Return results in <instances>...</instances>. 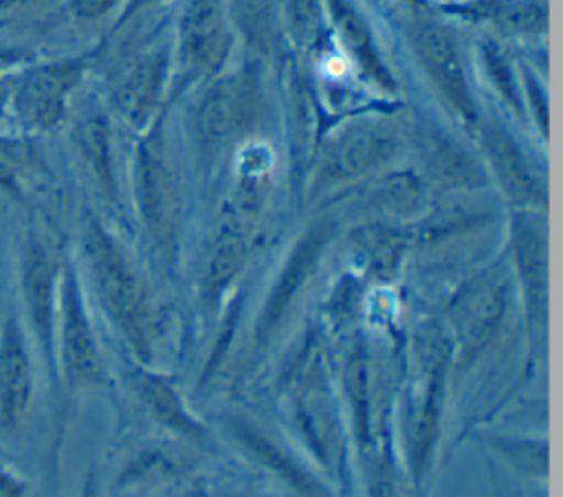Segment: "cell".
Instances as JSON below:
<instances>
[{"instance_id": "obj_10", "label": "cell", "mask_w": 563, "mask_h": 497, "mask_svg": "<svg viewBox=\"0 0 563 497\" xmlns=\"http://www.w3.org/2000/svg\"><path fill=\"white\" fill-rule=\"evenodd\" d=\"M55 374L66 396L101 387L106 380L97 334L86 308L77 264L68 257L62 273L57 328H55Z\"/></svg>"}, {"instance_id": "obj_24", "label": "cell", "mask_w": 563, "mask_h": 497, "mask_svg": "<svg viewBox=\"0 0 563 497\" xmlns=\"http://www.w3.org/2000/svg\"><path fill=\"white\" fill-rule=\"evenodd\" d=\"M347 246L367 277L376 281H391L407 253L413 248L411 224L365 220L347 233Z\"/></svg>"}, {"instance_id": "obj_32", "label": "cell", "mask_w": 563, "mask_h": 497, "mask_svg": "<svg viewBox=\"0 0 563 497\" xmlns=\"http://www.w3.org/2000/svg\"><path fill=\"white\" fill-rule=\"evenodd\" d=\"M282 22L286 42L297 53H310L323 37V0H282Z\"/></svg>"}, {"instance_id": "obj_38", "label": "cell", "mask_w": 563, "mask_h": 497, "mask_svg": "<svg viewBox=\"0 0 563 497\" xmlns=\"http://www.w3.org/2000/svg\"><path fill=\"white\" fill-rule=\"evenodd\" d=\"M165 0H125V4L119 9L117 13V20L112 24V33L110 35H117L119 31H123L128 24H132L136 18H141L143 13H147L150 9L163 4Z\"/></svg>"}, {"instance_id": "obj_30", "label": "cell", "mask_w": 563, "mask_h": 497, "mask_svg": "<svg viewBox=\"0 0 563 497\" xmlns=\"http://www.w3.org/2000/svg\"><path fill=\"white\" fill-rule=\"evenodd\" d=\"M475 62H477V70L482 73L484 81L490 86V90L499 99V103L517 119H523L521 84H519L517 64H512L508 59V55L493 40H486V37L477 42Z\"/></svg>"}, {"instance_id": "obj_11", "label": "cell", "mask_w": 563, "mask_h": 497, "mask_svg": "<svg viewBox=\"0 0 563 497\" xmlns=\"http://www.w3.org/2000/svg\"><path fill=\"white\" fill-rule=\"evenodd\" d=\"M508 310V284L499 268H486L466 279L444 310L442 334L451 363L468 367L493 341Z\"/></svg>"}, {"instance_id": "obj_23", "label": "cell", "mask_w": 563, "mask_h": 497, "mask_svg": "<svg viewBox=\"0 0 563 497\" xmlns=\"http://www.w3.org/2000/svg\"><path fill=\"white\" fill-rule=\"evenodd\" d=\"M125 376L134 398L154 422L194 444H205L209 440L207 429L194 418V413H189L169 376L152 372L143 363L128 365Z\"/></svg>"}, {"instance_id": "obj_15", "label": "cell", "mask_w": 563, "mask_h": 497, "mask_svg": "<svg viewBox=\"0 0 563 497\" xmlns=\"http://www.w3.org/2000/svg\"><path fill=\"white\" fill-rule=\"evenodd\" d=\"M477 141L479 161L512 211L543 213L548 209V185L519 139L499 121L479 117L471 130Z\"/></svg>"}, {"instance_id": "obj_28", "label": "cell", "mask_w": 563, "mask_h": 497, "mask_svg": "<svg viewBox=\"0 0 563 497\" xmlns=\"http://www.w3.org/2000/svg\"><path fill=\"white\" fill-rule=\"evenodd\" d=\"M40 169L42 156L37 136L13 125L0 128V196L11 202H22Z\"/></svg>"}, {"instance_id": "obj_40", "label": "cell", "mask_w": 563, "mask_h": 497, "mask_svg": "<svg viewBox=\"0 0 563 497\" xmlns=\"http://www.w3.org/2000/svg\"><path fill=\"white\" fill-rule=\"evenodd\" d=\"M31 57L29 55H24L22 51H18V48H4V46H0V84L13 73V70H18L24 62H29Z\"/></svg>"}, {"instance_id": "obj_6", "label": "cell", "mask_w": 563, "mask_h": 497, "mask_svg": "<svg viewBox=\"0 0 563 497\" xmlns=\"http://www.w3.org/2000/svg\"><path fill=\"white\" fill-rule=\"evenodd\" d=\"M130 176L141 233L154 257L169 266L178 253L183 191L167 110L139 132Z\"/></svg>"}, {"instance_id": "obj_4", "label": "cell", "mask_w": 563, "mask_h": 497, "mask_svg": "<svg viewBox=\"0 0 563 497\" xmlns=\"http://www.w3.org/2000/svg\"><path fill=\"white\" fill-rule=\"evenodd\" d=\"M279 391L288 416L312 457L339 473L345 460L343 429L339 422L328 350L319 328H306L279 372Z\"/></svg>"}, {"instance_id": "obj_16", "label": "cell", "mask_w": 563, "mask_h": 497, "mask_svg": "<svg viewBox=\"0 0 563 497\" xmlns=\"http://www.w3.org/2000/svg\"><path fill=\"white\" fill-rule=\"evenodd\" d=\"M323 15L330 24L334 48L347 68L380 97H396L398 81L363 13L350 0H323Z\"/></svg>"}, {"instance_id": "obj_1", "label": "cell", "mask_w": 563, "mask_h": 497, "mask_svg": "<svg viewBox=\"0 0 563 497\" xmlns=\"http://www.w3.org/2000/svg\"><path fill=\"white\" fill-rule=\"evenodd\" d=\"M79 248L101 310L136 363L147 365L156 341L163 336L165 314L145 277L119 238L90 211L81 220Z\"/></svg>"}, {"instance_id": "obj_31", "label": "cell", "mask_w": 563, "mask_h": 497, "mask_svg": "<svg viewBox=\"0 0 563 497\" xmlns=\"http://www.w3.org/2000/svg\"><path fill=\"white\" fill-rule=\"evenodd\" d=\"M187 471V460L169 449H143L121 471L119 486H154L178 479Z\"/></svg>"}, {"instance_id": "obj_7", "label": "cell", "mask_w": 563, "mask_h": 497, "mask_svg": "<svg viewBox=\"0 0 563 497\" xmlns=\"http://www.w3.org/2000/svg\"><path fill=\"white\" fill-rule=\"evenodd\" d=\"M402 40L444 110L464 130H473L482 112L471 59L455 29L440 13L413 7L402 15Z\"/></svg>"}, {"instance_id": "obj_5", "label": "cell", "mask_w": 563, "mask_h": 497, "mask_svg": "<svg viewBox=\"0 0 563 497\" xmlns=\"http://www.w3.org/2000/svg\"><path fill=\"white\" fill-rule=\"evenodd\" d=\"M103 48L99 42L86 51L24 62L0 86V112L13 128L33 136L59 130Z\"/></svg>"}, {"instance_id": "obj_19", "label": "cell", "mask_w": 563, "mask_h": 497, "mask_svg": "<svg viewBox=\"0 0 563 497\" xmlns=\"http://www.w3.org/2000/svg\"><path fill=\"white\" fill-rule=\"evenodd\" d=\"M35 372L31 339L15 317L0 323V431L13 435L31 413Z\"/></svg>"}, {"instance_id": "obj_35", "label": "cell", "mask_w": 563, "mask_h": 497, "mask_svg": "<svg viewBox=\"0 0 563 497\" xmlns=\"http://www.w3.org/2000/svg\"><path fill=\"white\" fill-rule=\"evenodd\" d=\"M119 0H62L59 9L66 18L90 24L108 18L117 9Z\"/></svg>"}, {"instance_id": "obj_36", "label": "cell", "mask_w": 563, "mask_h": 497, "mask_svg": "<svg viewBox=\"0 0 563 497\" xmlns=\"http://www.w3.org/2000/svg\"><path fill=\"white\" fill-rule=\"evenodd\" d=\"M369 497H398L396 466H394L389 451H385V449L374 457Z\"/></svg>"}, {"instance_id": "obj_26", "label": "cell", "mask_w": 563, "mask_h": 497, "mask_svg": "<svg viewBox=\"0 0 563 497\" xmlns=\"http://www.w3.org/2000/svg\"><path fill=\"white\" fill-rule=\"evenodd\" d=\"M235 42L244 46V57L257 64L282 59L286 42L282 7L277 0H224Z\"/></svg>"}, {"instance_id": "obj_34", "label": "cell", "mask_w": 563, "mask_h": 497, "mask_svg": "<svg viewBox=\"0 0 563 497\" xmlns=\"http://www.w3.org/2000/svg\"><path fill=\"white\" fill-rule=\"evenodd\" d=\"M517 68L521 84L523 119L532 121L539 136L548 141V95L543 90V84L530 68H526V64H517Z\"/></svg>"}, {"instance_id": "obj_13", "label": "cell", "mask_w": 563, "mask_h": 497, "mask_svg": "<svg viewBox=\"0 0 563 497\" xmlns=\"http://www.w3.org/2000/svg\"><path fill=\"white\" fill-rule=\"evenodd\" d=\"M174 77L172 46L167 42H143L117 68L106 108L132 130L141 132L165 108Z\"/></svg>"}, {"instance_id": "obj_2", "label": "cell", "mask_w": 563, "mask_h": 497, "mask_svg": "<svg viewBox=\"0 0 563 497\" xmlns=\"http://www.w3.org/2000/svg\"><path fill=\"white\" fill-rule=\"evenodd\" d=\"M268 117L264 66L244 57L216 79L196 88L187 128L202 169L231 158L244 143L260 139Z\"/></svg>"}, {"instance_id": "obj_27", "label": "cell", "mask_w": 563, "mask_h": 497, "mask_svg": "<svg viewBox=\"0 0 563 497\" xmlns=\"http://www.w3.org/2000/svg\"><path fill=\"white\" fill-rule=\"evenodd\" d=\"M451 365V354H449V343L440 330L435 334V345L429 356V369L424 378V387L418 400V409L413 416L411 424V471L416 479L422 477V473L429 466V460L433 455L435 438H438V427H440V413H442V394H444V378L446 369Z\"/></svg>"}, {"instance_id": "obj_41", "label": "cell", "mask_w": 563, "mask_h": 497, "mask_svg": "<svg viewBox=\"0 0 563 497\" xmlns=\"http://www.w3.org/2000/svg\"><path fill=\"white\" fill-rule=\"evenodd\" d=\"M77 497H103V490H101V482H99V473L97 468H90L84 477V484H81V490Z\"/></svg>"}, {"instance_id": "obj_22", "label": "cell", "mask_w": 563, "mask_h": 497, "mask_svg": "<svg viewBox=\"0 0 563 497\" xmlns=\"http://www.w3.org/2000/svg\"><path fill=\"white\" fill-rule=\"evenodd\" d=\"M224 427L233 442L251 460H255L275 477H279L299 497H332L330 490L321 484L319 477L312 475V471L306 464H301L284 444H279L273 435L262 431L255 422L231 416L224 420Z\"/></svg>"}, {"instance_id": "obj_14", "label": "cell", "mask_w": 563, "mask_h": 497, "mask_svg": "<svg viewBox=\"0 0 563 497\" xmlns=\"http://www.w3.org/2000/svg\"><path fill=\"white\" fill-rule=\"evenodd\" d=\"M405 150H411L413 169L431 194H464L488 185L479 156L433 119L418 114L405 125Z\"/></svg>"}, {"instance_id": "obj_33", "label": "cell", "mask_w": 563, "mask_h": 497, "mask_svg": "<svg viewBox=\"0 0 563 497\" xmlns=\"http://www.w3.org/2000/svg\"><path fill=\"white\" fill-rule=\"evenodd\" d=\"M486 444L495 451L508 466L521 475L543 477L548 473V442L530 438H508V435H488Z\"/></svg>"}, {"instance_id": "obj_29", "label": "cell", "mask_w": 563, "mask_h": 497, "mask_svg": "<svg viewBox=\"0 0 563 497\" xmlns=\"http://www.w3.org/2000/svg\"><path fill=\"white\" fill-rule=\"evenodd\" d=\"M343 389L350 402L356 442L363 451L372 444V365L365 341L354 334L343 352Z\"/></svg>"}, {"instance_id": "obj_25", "label": "cell", "mask_w": 563, "mask_h": 497, "mask_svg": "<svg viewBox=\"0 0 563 497\" xmlns=\"http://www.w3.org/2000/svg\"><path fill=\"white\" fill-rule=\"evenodd\" d=\"M446 18L488 26L501 35L541 37L548 31L545 0H460L440 7Z\"/></svg>"}, {"instance_id": "obj_3", "label": "cell", "mask_w": 563, "mask_h": 497, "mask_svg": "<svg viewBox=\"0 0 563 497\" xmlns=\"http://www.w3.org/2000/svg\"><path fill=\"white\" fill-rule=\"evenodd\" d=\"M405 150V125L394 112L365 110L325 125L306 167L312 198L345 191L374 174L394 167Z\"/></svg>"}, {"instance_id": "obj_37", "label": "cell", "mask_w": 563, "mask_h": 497, "mask_svg": "<svg viewBox=\"0 0 563 497\" xmlns=\"http://www.w3.org/2000/svg\"><path fill=\"white\" fill-rule=\"evenodd\" d=\"M55 0H0V24H18L35 18Z\"/></svg>"}, {"instance_id": "obj_39", "label": "cell", "mask_w": 563, "mask_h": 497, "mask_svg": "<svg viewBox=\"0 0 563 497\" xmlns=\"http://www.w3.org/2000/svg\"><path fill=\"white\" fill-rule=\"evenodd\" d=\"M0 497H29V484L11 468L0 462Z\"/></svg>"}, {"instance_id": "obj_17", "label": "cell", "mask_w": 563, "mask_h": 497, "mask_svg": "<svg viewBox=\"0 0 563 497\" xmlns=\"http://www.w3.org/2000/svg\"><path fill=\"white\" fill-rule=\"evenodd\" d=\"M508 257L521 295L526 321L541 330L548 317V229L543 213L512 211Z\"/></svg>"}, {"instance_id": "obj_8", "label": "cell", "mask_w": 563, "mask_h": 497, "mask_svg": "<svg viewBox=\"0 0 563 497\" xmlns=\"http://www.w3.org/2000/svg\"><path fill=\"white\" fill-rule=\"evenodd\" d=\"M66 259L68 253L51 233L29 227L18 253V292L26 334L51 372H55V328Z\"/></svg>"}, {"instance_id": "obj_21", "label": "cell", "mask_w": 563, "mask_h": 497, "mask_svg": "<svg viewBox=\"0 0 563 497\" xmlns=\"http://www.w3.org/2000/svg\"><path fill=\"white\" fill-rule=\"evenodd\" d=\"M255 244L257 242L251 222L233 218L218 229L209 244L198 279V299L202 308L213 310L224 301V297L246 270L255 253Z\"/></svg>"}, {"instance_id": "obj_20", "label": "cell", "mask_w": 563, "mask_h": 497, "mask_svg": "<svg viewBox=\"0 0 563 497\" xmlns=\"http://www.w3.org/2000/svg\"><path fill=\"white\" fill-rule=\"evenodd\" d=\"M341 194H354V202L367 220L402 224H409L407 220L422 218L433 196L413 167H387Z\"/></svg>"}, {"instance_id": "obj_18", "label": "cell", "mask_w": 563, "mask_h": 497, "mask_svg": "<svg viewBox=\"0 0 563 497\" xmlns=\"http://www.w3.org/2000/svg\"><path fill=\"white\" fill-rule=\"evenodd\" d=\"M66 123L73 152L77 154L81 167L88 172L103 198L114 202L119 194V176L110 110L95 99L81 103L77 99Z\"/></svg>"}, {"instance_id": "obj_9", "label": "cell", "mask_w": 563, "mask_h": 497, "mask_svg": "<svg viewBox=\"0 0 563 497\" xmlns=\"http://www.w3.org/2000/svg\"><path fill=\"white\" fill-rule=\"evenodd\" d=\"M235 33L224 0H187L172 44L178 90L200 88L231 66Z\"/></svg>"}, {"instance_id": "obj_12", "label": "cell", "mask_w": 563, "mask_h": 497, "mask_svg": "<svg viewBox=\"0 0 563 497\" xmlns=\"http://www.w3.org/2000/svg\"><path fill=\"white\" fill-rule=\"evenodd\" d=\"M339 233L334 216L312 220L290 244L284 262L279 264L255 321V343L266 345L295 308L299 295L319 273V266Z\"/></svg>"}]
</instances>
